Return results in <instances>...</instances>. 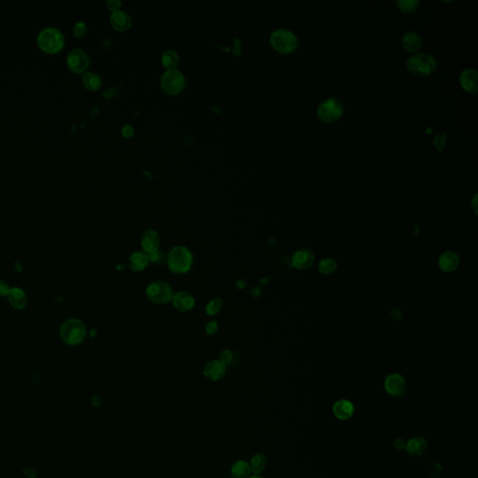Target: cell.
<instances>
[{
  "label": "cell",
  "mask_w": 478,
  "mask_h": 478,
  "mask_svg": "<svg viewBox=\"0 0 478 478\" xmlns=\"http://www.w3.org/2000/svg\"><path fill=\"white\" fill-rule=\"evenodd\" d=\"M420 4V1L418 0H401V1H396V5L398 6L399 9L404 12H410L416 10L417 6Z\"/></svg>",
  "instance_id": "obj_29"
},
{
  "label": "cell",
  "mask_w": 478,
  "mask_h": 478,
  "mask_svg": "<svg viewBox=\"0 0 478 478\" xmlns=\"http://www.w3.org/2000/svg\"><path fill=\"white\" fill-rule=\"evenodd\" d=\"M67 64L75 73H84L90 66V58L84 50L73 49L67 56Z\"/></svg>",
  "instance_id": "obj_9"
},
{
  "label": "cell",
  "mask_w": 478,
  "mask_h": 478,
  "mask_svg": "<svg viewBox=\"0 0 478 478\" xmlns=\"http://www.w3.org/2000/svg\"><path fill=\"white\" fill-rule=\"evenodd\" d=\"M106 6L111 11L114 12V11L120 10V8L122 6V2L120 0H107L106 1Z\"/></svg>",
  "instance_id": "obj_35"
},
{
  "label": "cell",
  "mask_w": 478,
  "mask_h": 478,
  "mask_svg": "<svg viewBox=\"0 0 478 478\" xmlns=\"http://www.w3.org/2000/svg\"><path fill=\"white\" fill-rule=\"evenodd\" d=\"M446 135L445 133L436 134L433 139V145L436 149L442 151L446 147Z\"/></svg>",
  "instance_id": "obj_30"
},
{
  "label": "cell",
  "mask_w": 478,
  "mask_h": 478,
  "mask_svg": "<svg viewBox=\"0 0 478 478\" xmlns=\"http://www.w3.org/2000/svg\"><path fill=\"white\" fill-rule=\"evenodd\" d=\"M405 445H406V441L403 439V438H396L394 441H393V447L397 450H403V449H405Z\"/></svg>",
  "instance_id": "obj_38"
},
{
  "label": "cell",
  "mask_w": 478,
  "mask_h": 478,
  "mask_svg": "<svg viewBox=\"0 0 478 478\" xmlns=\"http://www.w3.org/2000/svg\"><path fill=\"white\" fill-rule=\"evenodd\" d=\"M226 373V365L220 360L210 361L204 368V376L211 381L222 379Z\"/></svg>",
  "instance_id": "obj_12"
},
{
  "label": "cell",
  "mask_w": 478,
  "mask_h": 478,
  "mask_svg": "<svg viewBox=\"0 0 478 478\" xmlns=\"http://www.w3.org/2000/svg\"><path fill=\"white\" fill-rule=\"evenodd\" d=\"M386 392L394 397H400L406 392L407 384L404 377L399 374H392L385 379Z\"/></svg>",
  "instance_id": "obj_10"
},
{
  "label": "cell",
  "mask_w": 478,
  "mask_h": 478,
  "mask_svg": "<svg viewBox=\"0 0 478 478\" xmlns=\"http://www.w3.org/2000/svg\"><path fill=\"white\" fill-rule=\"evenodd\" d=\"M172 303L177 310L181 312H188L194 307L195 300L190 292H179L173 295Z\"/></svg>",
  "instance_id": "obj_11"
},
{
  "label": "cell",
  "mask_w": 478,
  "mask_h": 478,
  "mask_svg": "<svg viewBox=\"0 0 478 478\" xmlns=\"http://www.w3.org/2000/svg\"><path fill=\"white\" fill-rule=\"evenodd\" d=\"M270 43L273 48L279 53H291L297 48L296 36L288 29H276L270 36Z\"/></svg>",
  "instance_id": "obj_5"
},
{
  "label": "cell",
  "mask_w": 478,
  "mask_h": 478,
  "mask_svg": "<svg viewBox=\"0 0 478 478\" xmlns=\"http://www.w3.org/2000/svg\"><path fill=\"white\" fill-rule=\"evenodd\" d=\"M337 268V263L333 258H324L319 264V270L323 275L333 274Z\"/></svg>",
  "instance_id": "obj_27"
},
{
  "label": "cell",
  "mask_w": 478,
  "mask_h": 478,
  "mask_svg": "<svg viewBox=\"0 0 478 478\" xmlns=\"http://www.w3.org/2000/svg\"><path fill=\"white\" fill-rule=\"evenodd\" d=\"M266 456L263 453H257L250 461V472L254 475L263 473L266 469Z\"/></svg>",
  "instance_id": "obj_25"
},
{
  "label": "cell",
  "mask_w": 478,
  "mask_h": 478,
  "mask_svg": "<svg viewBox=\"0 0 478 478\" xmlns=\"http://www.w3.org/2000/svg\"><path fill=\"white\" fill-rule=\"evenodd\" d=\"M249 478H264V477H260V476H258V475H254V476H251V477H249Z\"/></svg>",
  "instance_id": "obj_43"
},
{
  "label": "cell",
  "mask_w": 478,
  "mask_h": 478,
  "mask_svg": "<svg viewBox=\"0 0 478 478\" xmlns=\"http://www.w3.org/2000/svg\"><path fill=\"white\" fill-rule=\"evenodd\" d=\"M7 298L11 307L19 310L25 309L28 303L27 293L20 288H11Z\"/></svg>",
  "instance_id": "obj_20"
},
{
  "label": "cell",
  "mask_w": 478,
  "mask_h": 478,
  "mask_svg": "<svg viewBox=\"0 0 478 478\" xmlns=\"http://www.w3.org/2000/svg\"><path fill=\"white\" fill-rule=\"evenodd\" d=\"M343 105L335 98H330L321 103L318 108V115L323 122H333L337 121L342 115Z\"/></svg>",
  "instance_id": "obj_8"
},
{
  "label": "cell",
  "mask_w": 478,
  "mask_h": 478,
  "mask_svg": "<svg viewBox=\"0 0 478 478\" xmlns=\"http://www.w3.org/2000/svg\"><path fill=\"white\" fill-rule=\"evenodd\" d=\"M87 32V26L84 21H77L73 27V35L76 37H82Z\"/></svg>",
  "instance_id": "obj_31"
},
{
  "label": "cell",
  "mask_w": 478,
  "mask_h": 478,
  "mask_svg": "<svg viewBox=\"0 0 478 478\" xmlns=\"http://www.w3.org/2000/svg\"><path fill=\"white\" fill-rule=\"evenodd\" d=\"M390 315H392V318H393V319H400L402 317V312L399 309H393Z\"/></svg>",
  "instance_id": "obj_42"
},
{
  "label": "cell",
  "mask_w": 478,
  "mask_h": 478,
  "mask_svg": "<svg viewBox=\"0 0 478 478\" xmlns=\"http://www.w3.org/2000/svg\"><path fill=\"white\" fill-rule=\"evenodd\" d=\"M422 39L420 35L416 32H407L404 34L403 39H402V44L406 51L410 53H415L419 51V49L421 47Z\"/></svg>",
  "instance_id": "obj_22"
},
{
  "label": "cell",
  "mask_w": 478,
  "mask_h": 478,
  "mask_svg": "<svg viewBox=\"0 0 478 478\" xmlns=\"http://www.w3.org/2000/svg\"><path fill=\"white\" fill-rule=\"evenodd\" d=\"M112 27L119 31H125L132 27V17L127 11L119 10L112 12L111 15Z\"/></svg>",
  "instance_id": "obj_16"
},
{
  "label": "cell",
  "mask_w": 478,
  "mask_h": 478,
  "mask_svg": "<svg viewBox=\"0 0 478 478\" xmlns=\"http://www.w3.org/2000/svg\"><path fill=\"white\" fill-rule=\"evenodd\" d=\"M149 255L145 252H135L130 256V269L133 272H141L149 266Z\"/></svg>",
  "instance_id": "obj_21"
},
{
  "label": "cell",
  "mask_w": 478,
  "mask_h": 478,
  "mask_svg": "<svg viewBox=\"0 0 478 478\" xmlns=\"http://www.w3.org/2000/svg\"><path fill=\"white\" fill-rule=\"evenodd\" d=\"M160 242L161 239L159 234L154 230H147L142 235L140 241L143 251L147 254L159 250Z\"/></svg>",
  "instance_id": "obj_15"
},
{
  "label": "cell",
  "mask_w": 478,
  "mask_h": 478,
  "mask_svg": "<svg viewBox=\"0 0 478 478\" xmlns=\"http://www.w3.org/2000/svg\"><path fill=\"white\" fill-rule=\"evenodd\" d=\"M146 295L153 303L156 305H165L172 301L174 293L168 283L157 280L151 282L147 287Z\"/></svg>",
  "instance_id": "obj_7"
},
{
  "label": "cell",
  "mask_w": 478,
  "mask_h": 478,
  "mask_svg": "<svg viewBox=\"0 0 478 478\" xmlns=\"http://www.w3.org/2000/svg\"><path fill=\"white\" fill-rule=\"evenodd\" d=\"M117 92L118 88H107L104 92V96L106 97V99H110V98H112Z\"/></svg>",
  "instance_id": "obj_39"
},
{
  "label": "cell",
  "mask_w": 478,
  "mask_h": 478,
  "mask_svg": "<svg viewBox=\"0 0 478 478\" xmlns=\"http://www.w3.org/2000/svg\"><path fill=\"white\" fill-rule=\"evenodd\" d=\"M460 81H461L462 88L468 93H471V94L477 93L478 73L476 70L472 69H465L462 72Z\"/></svg>",
  "instance_id": "obj_13"
},
{
  "label": "cell",
  "mask_w": 478,
  "mask_h": 478,
  "mask_svg": "<svg viewBox=\"0 0 478 478\" xmlns=\"http://www.w3.org/2000/svg\"><path fill=\"white\" fill-rule=\"evenodd\" d=\"M219 360L221 361H223L225 365H227V364H229V363L232 361V360H233V354H232V352L230 351H223L220 353Z\"/></svg>",
  "instance_id": "obj_33"
},
{
  "label": "cell",
  "mask_w": 478,
  "mask_h": 478,
  "mask_svg": "<svg viewBox=\"0 0 478 478\" xmlns=\"http://www.w3.org/2000/svg\"><path fill=\"white\" fill-rule=\"evenodd\" d=\"M427 441L421 436H416L406 442L405 450L412 457H420L425 453L427 449Z\"/></svg>",
  "instance_id": "obj_18"
},
{
  "label": "cell",
  "mask_w": 478,
  "mask_h": 478,
  "mask_svg": "<svg viewBox=\"0 0 478 478\" xmlns=\"http://www.w3.org/2000/svg\"><path fill=\"white\" fill-rule=\"evenodd\" d=\"M122 133L125 138H131L135 133V130L131 124H125L122 126Z\"/></svg>",
  "instance_id": "obj_37"
},
{
  "label": "cell",
  "mask_w": 478,
  "mask_h": 478,
  "mask_svg": "<svg viewBox=\"0 0 478 478\" xmlns=\"http://www.w3.org/2000/svg\"><path fill=\"white\" fill-rule=\"evenodd\" d=\"M185 77L179 69H166L161 77V86L163 90L169 95L181 93L185 86Z\"/></svg>",
  "instance_id": "obj_6"
},
{
  "label": "cell",
  "mask_w": 478,
  "mask_h": 478,
  "mask_svg": "<svg viewBox=\"0 0 478 478\" xmlns=\"http://www.w3.org/2000/svg\"><path fill=\"white\" fill-rule=\"evenodd\" d=\"M439 267L442 271L450 273L455 271L460 265V258L456 252L454 251H446L444 252L438 260Z\"/></svg>",
  "instance_id": "obj_19"
},
{
  "label": "cell",
  "mask_w": 478,
  "mask_h": 478,
  "mask_svg": "<svg viewBox=\"0 0 478 478\" xmlns=\"http://www.w3.org/2000/svg\"><path fill=\"white\" fill-rule=\"evenodd\" d=\"M38 48L47 54H56L64 47V36L56 27H45L40 30L37 37Z\"/></svg>",
  "instance_id": "obj_1"
},
{
  "label": "cell",
  "mask_w": 478,
  "mask_h": 478,
  "mask_svg": "<svg viewBox=\"0 0 478 478\" xmlns=\"http://www.w3.org/2000/svg\"><path fill=\"white\" fill-rule=\"evenodd\" d=\"M315 255L311 250H300L292 257V266L298 269H307L313 265Z\"/></svg>",
  "instance_id": "obj_17"
},
{
  "label": "cell",
  "mask_w": 478,
  "mask_h": 478,
  "mask_svg": "<svg viewBox=\"0 0 478 478\" xmlns=\"http://www.w3.org/2000/svg\"><path fill=\"white\" fill-rule=\"evenodd\" d=\"M250 473V464L244 461L234 462L231 469V474L233 478H249Z\"/></svg>",
  "instance_id": "obj_24"
},
{
  "label": "cell",
  "mask_w": 478,
  "mask_h": 478,
  "mask_svg": "<svg viewBox=\"0 0 478 478\" xmlns=\"http://www.w3.org/2000/svg\"><path fill=\"white\" fill-rule=\"evenodd\" d=\"M240 52H241V40L239 39L238 37H236V38L234 39V54H237V55H238Z\"/></svg>",
  "instance_id": "obj_40"
},
{
  "label": "cell",
  "mask_w": 478,
  "mask_h": 478,
  "mask_svg": "<svg viewBox=\"0 0 478 478\" xmlns=\"http://www.w3.org/2000/svg\"><path fill=\"white\" fill-rule=\"evenodd\" d=\"M167 265L175 274H186L192 265V254L184 246H176L167 257Z\"/></svg>",
  "instance_id": "obj_2"
},
{
  "label": "cell",
  "mask_w": 478,
  "mask_h": 478,
  "mask_svg": "<svg viewBox=\"0 0 478 478\" xmlns=\"http://www.w3.org/2000/svg\"><path fill=\"white\" fill-rule=\"evenodd\" d=\"M11 289L10 285L7 282L4 281V280H0V296L1 297L8 296Z\"/></svg>",
  "instance_id": "obj_36"
},
{
  "label": "cell",
  "mask_w": 478,
  "mask_h": 478,
  "mask_svg": "<svg viewBox=\"0 0 478 478\" xmlns=\"http://www.w3.org/2000/svg\"><path fill=\"white\" fill-rule=\"evenodd\" d=\"M223 300L221 298H214L207 303V307H206V313L208 316L217 315L223 308Z\"/></svg>",
  "instance_id": "obj_28"
},
{
  "label": "cell",
  "mask_w": 478,
  "mask_h": 478,
  "mask_svg": "<svg viewBox=\"0 0 478 478\" xmlns=\"http://www.w3.org/2000/svg\"><path fill=\"white\" fill-rule=\"evenodd\" d=\"M354 405L349 400L342 399L335 402L333 405V413L335 418L339 420H347L351 419L354 414Z\"/></svg>",
  "instance_id": "obj_14"
},
{
  "label": "cell",
  "mask_w": 478,
  "mask_h": 478,
  "mask_svg": "<svg viewBox=\"0 0 478 478\" xmlns=\"http://www.w3.org/2000/svg\"><path fill=\"white\" fill-rule=\"evenodd\" d=\"M161 60L166 69H174L180 62V55L175 50H166L162 54Z\"/></svg>",
  "instance_id": "obj_26"
},
{
  "label": "cell",
  "mask_w": 478,
  "mask_h": 478,
  "mask_svg": "<svg viewBox=\"0 0 478 478\" xmlns=\"http://www.w3.org/2000/svg\"><path fill=\"white\" fill-rule=\"evenodd\" d=\"M148 255H149V263L160 264L164 260V253L160 252L159 250L154 251L153 253H149Z\"/></svg>",
  "instance_id": "obj_32"
},
{
  "label": "cell",
  "mask_w": 478,
  "mask_h": 478,
  "mask_svg": "<svg viewBox=\"0 0 478 478\" xmlns=\"http://www.w3.org/2000/svg\"><path fill=\"white\" fill-rule=\"evenodd\" d=\"M24 473L26 474V476L30 478L35 477V476L37 475L36 471L33 470L32 468H26V469H24Z\"/></svg>",
  "instance_id": "obj_41"
},
{
  "label": "cell",
  "mask_w": 478,
  "mask_h": 478,
  "mask_svg": "<svg viewBox=\"0 0 478 478\" xmlns=\"http://www.w3.org/2000/svg\"><path fill=\"white\" fill-rule=\"evenodd\" d=\"M82 82L86 89L90 91H97L102 85V79L96 72L87 71L82 75Z\"/></svg>",
  "instance_id": "obj_23"
},
{
  "label": "cell",
  "mask_w": 478,
  "mask_h": 478,
  "mask_svg": "<svg viewBox=\"0 0 478 478\" xmlns=\"http://www.w3.org/2000/svg\"><path fill=\"white\" fill-rule=\"evenodd\" d=\"M436 60L427 53H416L407 60V69L412 74L427 77L436 69Z\"/></svg>",
  "instance_id": "obj_4"
},
{
  "label": "cell",
  "mask_w": 478,
  "mask_h": 478,
  "mask_svg": "<svg viewBox=\"0 0 478 478\" xmlns=\"http://www.w3.org/2000/svg\"><path fill=\"white\" fill-rule=\"evenodd\" d=\"M60 336L68 345H79L85 338V324L79 319H68L61 326Z\"/></svg>",
  "instance_id": "obj_3"
},
{
  "label": "cell",
  "mask_w": 478,
  "mask_h": 478,
  "mask_svg": "<svg viewBox=\"0 0 478 478\" xmlns=\"http://www.w3.org/2000/svg\"><path fill=\"white\" fill-rule=\"evenodd\" d=\"M219 330L218 322L216 320H211L206 326V333L207 335H215Z\"/></svg>",
  "instance_id": "obj_34"
}]
</instances>
